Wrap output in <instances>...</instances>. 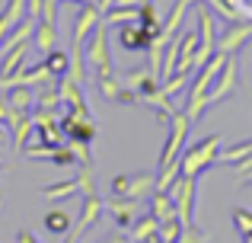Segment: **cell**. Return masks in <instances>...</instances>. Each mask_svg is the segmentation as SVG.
<instances>
[{
  "label": "cell",
  "instance_id": "cell-16",
  "mask_svg": "<svg viewBox=\"0 0 252 243\" xmlns=\"http://www.w3.org/2000/svg\"><path fill=\"white\" fill-rule=\"evenodd\" d=\"M32 45L38 48V55H48V51L58 45V23L35 19V35H32Z\"/></svg>",
  "mask_w": 252,
  "mask_h": 243
},
{
  "label": "cell",
  "instance_id": "cell-37",
  "mask_svg": "<svg viewBox=\"0 0 252 243\" xmlns=\"http://www.w3.org/2000/svg\"><path fill=\"white\" fill-rule=\"evenodd\" d=\"M6 141H10V135H6V128L0 125V144H6Z\"/></svg>",
  "mask_w": 252,
  "mask_h": 243
},
{
  "label": "cell",
  "instance_id": "cell-20",
  "mask_svg": "<svg viewBox=\"0 0 252 243\" xmlns=\"http://www.w3.org/2000/svg\"><path fill=\"white\" fill-rule=\"evenodd\" d=\"M6 103H10V112H32L35 109V93L29 87H13L6 90Z\"/></svg>",
  "mask_w": 252,
  "mask_h": 243
},
{
  "label": "cell",
  "instance_id": "cell-8",
  "mask_svg": "<svg viewBox=\"0 0 252 243\" xmlns=\"http://www.w3.org/2000/svg\"><path fill=\"white\" fill-rule=\"evenodd\" d=\"M61 128H64V135H67V141H93V138H96V122H93V115L74 112V109L61 119Z\"/></svg>",
  "mask_w": 252,
  "mask_h": 243
},
{
  "label": "cell",
  "instance_id": "cell-10",
  "mask_svg": "<svg viewBox=\"0 0 252 243\" xmlns=\"http://www.w3.org/2000/svg\"><path fill=\"white\" fill-rule=\"evenodd\" d=\"M105 211L112 214V221H115L118 231H128V227L134 224V218H137V202L125 199V195H112V199L105 202Z\"/></svg>",
  "mask_w": 252,
  "mask_h": 243
},
{
  "label": "cell",
  "instance_id": "cell-3",
  "mask_svg": "<svg viewBox=\"0 0 252 243\" xmlns=\"http://www.w3.org/2000/svg\"><path fill=\"white\" fill-rule=\"evenodd\" d=\"M169 195L176 202V214L182 221V227L195 224V195H198V179L195 176H179L169 186Z\"/></svg>",
  "mask_w": 252,
  "mask_h": 243
},
{
  "label": "cell",
  "instance_id": "cell-35",
  "mask_svg": "<svg viewBox=\"0 0 252 243\" xmlns=\"http://www.w3.org/2000/svg\"><path fill=\"white\" fill-rule=\"evenodd\" d=\"M105 243H131V237H128L125 231H118V234H112V237L105 240Z\"/></svg>",
  "mask_w": 252,
  "mask_h": 243
},
{
  "label": "cell",
  "instance_id": "cell-32",
  "mask_svg": "<svg viewBox=\"0 0 252 243\" xmlns=\"http://www.w3.org/2000/svg\"><path fill=\"white\" fill-rule=\"evenodd\" d=\"M42 6H45V0H26V16L38 19V16H42Z\"/></svg>",
  "mask_w": 252,
  "mask_h": 243
},
{
  "label": "cell",
  "instance_id": "cell-36",
  "mask_svg": "<svg viewBox=\"0 0 252 243\" xmlns=\"http://www.w3.org/2000/svg\"><path fill=\"white\" fill-rule=\"evenodd\" d=\"M240 186H252V170H249V173H243V176H240Z\"/></svg>",
  "mask_w": 252,
  "mask_h": 243
},
{
  "label": "cell",
  "instance_id": "cell-5",
  "mask_svg": "<svg viewBox=\"0 0 252 243\" xmlns=\"http://www.w3.org/2000/svg\"><path fill=\"white\" fill-rule=\"evenodd\" d=\"M189 128H191V119L182 112V109H179V112L169 119V138H166V144H163L160 170H163V167H169V163H176L179 157H182L185 141H189Z\"/></svg>",
  "mask_w": 252,
  "mask_h": 243
},
{
  "label": "cell",
  "instance_id": "cell-13",
  "mask_svg": "<svg viewBox=\"0 0 252 243\" xmlns=\"http://www.w3.org/2000/svg\"><path fill=\"white\" fill-rule=\"evenodd\" d=\"M58 93H61V103L64 106H70L74 112H83V115H93L90 106H86V96H83V87L80 83H74L67 74L58 77Z\"/></svg>",
  "mask_w": 252,
  "mask_h": 243
},
{
  "label": "cell",
  "instance_id": "cell-39",
  "mask_svg": "<svg viewBox=\"0 0 252 243\" xmlns=\"http://www.w3.org/2000/svg\"><path fill=\"white\" fill-rule=\"evenodd\" d=\"M243 243H252V237H243Z\"/></svg>",
  "mask_w": 252,
  "mask_h": 243
},
{
  "label": "cell",
  "instance_id": "cell-25",
  "mask_svg": "<svg viewBox=\"0 0 252 243\" xmlns=\"http://www.w3.org/2000/svg\"><path fill=\"white\" fill-rule=\"evenodd\" d=\"M137 23H141L150 35H157V32L163 29V19H160V13H157L154 0H150V3H141V16H137Z\"/></svg>",
  "mask_w": 252,
  "mask_h": 243
},
{
  "label": "cell",
  "instance_id": "cell-28",
  "mask_svg": "<svg viewBox=\"0 0 252 243\" xmlns=\"http://www.w3.org/2000/svg\"><path fill=\"white\" fill-rule=\"evenodd\" d=\"M233 227L240 237H252V211L246 208H233Z\"/></svg>",
  "mask_w": 252,
  "mask_h": 243
},
{
  "label": "cell",
  "instance_id": "cell-38",
  "mask_svg": "<svg viewBox=\"0 0 252 243\" xmlns=\"http://www.w3.org/2000/svg\"><path fill=\"white\" fill-rule=\"evenodd\" d=\"M144 243H163V240H160V237H157V234H154V237H147Z\"/></svg>",
  "mask_w": 252,
  "mask_h": 243
},
{
  "label": "cell",
  "instance_id": "cell-19",
  "mask_svg": "<svg viewBox=\"0 0 252 243\" xmlns=\"http://www.w3.org/2000/svg\"><path fill=\"white\" fill-rule=\"evenodd\" d=\"M157 227H160V221H157L154 214L147 211V214H137V218H134V224H131L125 234L131 237V243H144L147 237H154V234H157Z\"/></svg>",
  "mask_w": 252,
  "mask_h": 243
},
{
  "label": "cell",
  "instance_id": "cell-22",
  "mask_svg": "<svg viewBox=\"0 0 252 243\" xmlns=\"http://www.w3.org/2000/svg\"><path fill=\"white\" fill-rule=\"evenodd\" d=\"M150 214H154L157 221H166L176 214V202H172V195L169 192H150Z\"/></svg>",
  "mask_w": 252,
  "mask_h": 243
},
{
  "label": "cell",
  "instance_id": "cell-4",
  "mask_svg": "<svg viewBox=\"0 0 252 243\" xmlns=\"http://www.w3.org/2000/svg\"><path fill=\"white\" fill-rule=\"evenodd\" d=\"M86 68H93L99 77L112 74V55H109V23H99L90 35V48H86Z\"/></svg>",
  "mask_w": 252,
  "mask_h": 243
},
{
  "label": "cell",
  "instance_id": "cell-23",
  "mask_svg": "<svg viewBox=\"0 0 252 243\" xmlns=\"http://www.w3.org/2000/svg\"><path fill=\"white\" fill-rule=\"evenodd\" d=\"M141 16V6H112V10L102 13V19L109 26H125V23H137Z\"/></svg>",
  "mask_w": 252,
  "mask_h": 243
},
{
  "label": "cell",
  "instance_id": "cell-34",
  "mask_svg": "<svg viewBox=\"0 0 252 243\" xmlns=\"http://www.w3.org/2000/svg\"><path fill=\"white\" fill-rule=\"evenodd\" d=\"M6 119H10V103H6V96L0 100V125H6Z\"/></svg>",
  "mask_w": 252,
  "mask_h": 243
},
{
  "label": "cell",
  "instance_id": "cell-21",
  "mask_svg": "<svg viewBox=\"0 0 252 243\" xmlns=\"http://www.w3.org/2000/svg\"><path fill=\"white\" fill-rule=\"evenodd\" d=\"M42 224H45V231H48L51 237H64V234L74 227V221H70V214L64 211V208H51V211L45 214Z\"/></svg>",
  "mask_w": 252,
  "mask_h": 243
},
{
  "label": "cell",
  "instance_id": "cell-2",
  "mask_svg": "<svg viewBox=\"0 0 252 243\" xmlns=\"http://www.w3.org/2000/svg\"><path fill=\"white\" fill-rule=\"evenodd\" d=\"M236 90H240V58L227 55L220 74L214 77V83H211V90H208V109L217 106V103H223V100H230Z\"/></svg>",
  "mask_w": 252,
  "mask_h": 243
},
{
  "label": "cell",
  "instance_id": "cell-1",
  "mask_svg": "<svg viewBox=\"0 0 252 243\" xmlns=\"http://www.w3.org/2000/svg\"><path fill=\"white\" fill-rule=\"evenodd\" d=\"M217 154H220V135H208V138H201L198 144L185 147L182 157H179L182 176H195V179H198L208 167L217 163Z\"/></svg>",
  "mask_w": 252,
  "mask_h": 243
},
{
  "label": "cell",
  "instance_id": "cell-6",
  "mask_svg": "<svg viewBox=\"0 0 252 243\" xmlns=\"http://www.w3.org/2000/svg\"><path fill=\"white\" fill-rule=\"evenodd\" d=\"M249 38H252V26L233 23V26H227L223 32H217V51H220V55H240L243 45H246Z\"/></svg>",
  "mask_w": 252,
  "mask_h": 243
},
{
  "label": "cell",
  "instance_id": "cell-15",
  "mask_svg": "<svg viewBox=\"0 0 252 243\" xmlns=\"http://www.w3.org/2000/svg\"><path fill=\"white\" fill-rule=\"evenodd\" d=\"M6 125L13 128V144H16V150L23 154L26 144H29V138H32V131H35V119H32V112H10Z\"/></svg>",
  "mask_w": 252,
  "mask_h": 243
},
{
  "label": "cell",
  "instance_id": "cell-30",
  "mask_svg": "<svg viewBox=\"0 0 252 243\" xmlns=\"http://www.w3.org/2000/svg\"><path fill=\"white\" fill-rule=\"evenodd\" d=\"M77 186H80V192H83V195H96V179H93V167H80Z\"/></svg>",
  "mask_w": 252,
  "mask_h": 243
},
{
  "label": "cell",
  "instance_id": "cell-14",
  "mask_svg": "<svg viewBox=\"0 0 252 243\" xmlns=\"http://www.w3.org/2000/svg\"><path fill=\"white\" fill-rule=\"evenodd\" d=\"M154 189H157V173H134V176H125V182H122V195L134 202H141Z\"/></svg>",
  "mask_w": 252,
  "mask_h": 243
},
{
  "label": "cell",
  "instance_id": "cell-17",
  "mask_svg": "<svg viewBox=\"0 0 252 243\" xmlns=\"http://www.w3.org/2000/svg\"><path fill=\"white\" fill-rule=\"evenodd\" d=\"M201 0H176V6H172V13H169V19L163 23V29H160V35H179V29H182V19H185V13L191 10V6H198Z\"/></svg>",
  "mask_w": 252,
  "mask_h": 243
},
{
  "label": "cell",
  "instance_id": "cell-7",
  "mask_svg": "<svg viewBox=\"0 0 252 243\" xmlns=\"http://www.w3.org/2000/svg\"><path fill=\"white\" fill-rule=\"evenodd\" d=\"M102 23V10L96 3H80L77 10V23H74V48H83V42L93 35V29Z\"/></svg>",
  "mask_w": 252,
  "mask_h": 243
},
{
  "label": "cell",
  "instance_id": "cell-31",
  "mask_svg": "<svg viewBox=\"0 0 252 243\" xmlns=\"http://www.w3.org/2000/svg\"><path fill=\"white\" fill-rule=\"evenodd\" d=\"M179 243H208V234H204L198 224L182 227V237H179Z\"/></svg>",
  "mask_w": 252,
  "mask_h": 243
},
{
  "label": "cell",
  "instance_id": "cell-24",
  "mask_svg": "<svg viewBox=\"0 0 252 243\" xmlns=\"http://www.w3.org/2000/svg\"><path fill=\"white\" fill-rule=\"evenodd\" d=\"M45 68H48V74H51V77H55V80H58V77H64V74H67V70H70V58L64 55V51L51 48L48 55H45Z\"/></svg>",
  "mask_w": 252,
  "mask_h": 243
},
{
  "label": "cell",
  "instance_id": "cell-26",
  "mask_svg": "<svg viewBox=\"0 0 252 243\" xmlns=\"http://www.w3.org/2000/svg\"><path fill=\"white\" fill-rule=\"evenodd\" d=\"M157 237H160L163 243H179V237H182V221H179V214H172V218L160 221V227H157Z\"/></svg>",
  "mask_w": 252,
  "mask_h": 243
},
{
  "label": "cell",
  "instance_id": "cell-9",
  "mask_svg": "<svg viewBox=\"0 0 252 243\" xmlns=\"http://www.w3.org/2000/svg\"><path fill=\"white\" fill-rule=\"evenodd\" d=\"M99 93H102L109 103H118V106H131V103L141 100V96H137L128 83L118 80L115 74H102V77H99Z\"/></svg>",
  "mask_w": 252,
  "mask_h": 243
},
{
  "label": "cell",
  "instance_id": "cell-29",
  "mask_svg": "<svg viewBox=\"0 0 252 243\" xmlns=\"http://www.w3.org/2000/svg\"><path fill=\"white\" fill-rule=\"evenodd\" d=\"M67 147L74 150V157H77V163H80V167H93V150H90V141H70Z\"/></svg>",
  "mask_w": 252,
  "mask_h": 243
},
{
  "label": "cell",
  "instance_id": "cell-12",
  "mask_svg": "<svg viewBox=\"0 0 252 243\" xmlns=\"http://www.w3.org/2000/svg\"><path fill=\"white\" fill-rule=\"evenodd\" d=\"M150 42H154V35H150L141 23H125L122 29H118V45H122L125 51H147Z\"/></svg>",
  "mask_w": 252,
  "mask_h": 243
},
{
  "label": "cell",
  "instance_id": "cell-11",
  "mask_svg": "<svg viewBox=\"0 0 252 243\" xmlns=\"http://www.w3.org/2000/svg\"><path fill=\"white\" fill-rule=\"evenodd\" d=\"M102 214H105V202L99 199V192H96V195H83V211H80V221H77V224L70 227V231L83 237V234L90 231V227H96V224H99V218H102Z\"/></svg>",
  "mask_w": 252,
  "mask_h": 243
},
{
  "label": "cell",
  "instance_id": "cell-27",
  "mask_svg": "<svg viewBox=\"0 0 252 243\" xmlns=\"http://www.w3.org/2000/svg\"><path fill=\"white\" fill-rule=\"evenodd\" d=\"M208 10H214L217 16H223L227 23H240V10L230 0H208Z\"/></svg>",
  "mask_w": 252,
  "mask_h": 243
},
{
  "label": "cell",
  "instance_id": "cell-18",
  "mask_svg": "<svg viewBox=\"0 0 252 243\" xmlns=\"http://www.w3.org/2000/svg\"><path fill=\"white\" fill-rule=\"evenodd\" d=\"M80 192V186H77V176L74 179H61V182H51V186H42V195L48 202H55V205H61V202L74 199V195Z\"/></svg>",
  "mask_w": 252,
  "mask_h": 243
},
{
  "label": "cell",
  "instance_id": "cell-33",
  "mask_svg": "<svg viewBox=\"0 0 252 243\" xmlns=\"http://www.w3.org/2000/svg\"><path fill=\"white\" fill-rule=\"evenodd\" d=\"M16 243H38V240H35V234H32L29 227H23V231L16 234Z\"/></svg>",
  "mask_w": 252,
  "mask_h": 243
}]
</instances>
